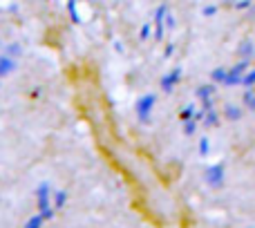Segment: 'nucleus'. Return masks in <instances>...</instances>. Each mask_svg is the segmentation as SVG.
Here are the masks:
<instances>
[{"instance_id":"f257e3e1","label":"nucleus","mask_w":255,"mask_h":228,"mask_svg":"<svg viewBox=\"0 0 255 228\" xmlns=\"http://www.w3.org/2000/svg\"><path fill=\"white\" fill-rule=\"evenodd\" d=\"M154 103H157V97H154V94H143V97L136 101L134 110H136V116H139L141 123H150V112H152Z\"/></svg>"},{"instance_id":"1a4fd4ad","label":"nucleus","mask_w":255,"mask_h":228,"mask_svg":"<svg viewBox=\"0 0 255 228\" xmlns=\"http://www.w3.org/2000/svg\"><path fill=\"white\" fill-rule=\"evenodd\" d=\"M213 94H215V85H199L197 88V99H202V101L213 99Z\"/></svg>"},{"instance_id":"9d476101","label":"nucleus","mask_w":255,"mask_h":228,"mask_svg":"<svg viewBox=\"0 0 255 228\" xmlns=\"http://www.w3.org/2000/svg\"><path fill=\"white\" fill-rule=\"evenodd\" d=\"M242 101H244V106H247L249 110L255 112V92L253 90H247V92L242 94Z\"/></svg>"},{"instance_id":"ddd939ff","label":"nucleus","mask_w":255,"mask_h":228,"mask_svg":"<svg viewBox=\"0 0 255 228\" xmlns=\"http://www.w3.org/2000/svg\"><path fill=\"white\" fill-rule=\"evenodd\" d=\"M179 116L184 118V121H193V116H195V106H193V103H188V106L181 110Z\"/></svg>"},{"instance_id":"b1692460","label":"nucleus","mask_w":255,"mask_h":228,"mask_svg":"<svg viewBox=\"0 0 255 228\" xmlns=\"http://www.w3.org/2000/svg\"><path fill=\"white\" fill-rule=\"evenodd\" d=\"M235 7H238V9H247V7H251V0H238V2H235Z\"/></svg>"},{"instance_id":"412c9836","label":"nucleus","mask_w":255,"mask_h":228,"mask_svg":"<svg viewBox=\"0 0 255 228\" xmlns=\"http://www.w3.org/2000/svg\"><path fill=\"white\" fill-rule=\"evenodd\" d=\"M148 36H150V22H145V25L141 27V36H139V38H141V40H145Z\"/></svg>"},{"instance_id":"2eb2a0df","label":"nucleus","mask_w":255,"mask_h":228,"mask_svg":"<svg viewBox=\"0 0 255 228\" xmlns=\"http://www.w3.org/2000/svg\"><path fill=\"white\" fill-rule=\"evenodd\" d=\"M208 150H211V141H208L206 136H204V139L199 141V154H202V157H206Z\"/></svg>"},{"instance_id":"39448f33","label":"nucleus","mask_w":255,"mask_h":228,"mask_svg":"<svg viewBox=\"0 0 255 228\" xmlns=\"http://www.w3.org/2000/svg\"><path fill=\"white\" fill-rule=\"evenodd\" d=\"M166 4H159L157 11H154V38L157 40H163V16H166Z\"/></svg>"},{"instance_id":"6e6552de","label":"nucleus","mask_w":255,"mask_h":228,"mask_svg":"<svg viewBox=\"0 0 255 228\" xmlns=\"http://www.w3.org/2000/svg\"><path fill=\"white\" fill-rule=\"evenodd\" d=\"M224 116L229 118V121H240V118H242V108H238V106H226V108H224Z\"/></svg>"},{"instance_id":"4be33fe9","label":"nucleus","mask_w":255,"mask_h":228,"mask_svg":"<svg viewBox=\"0 0 255 228\" xmlns=\"http://www.w3.org/2000/svg\"><path fill=\"white\" fill-rule=\"evenodd\" d=\"M217 11V7H215V4H208V7H204L202 9V13H204V16H213V13H215Z\"/></svg>"},{"instance_id":"20e7f679","label":"nucleus","mask_w":255,"mask_h":228,"mask_svg":"<svg viewBox=\"0 0 255 228\" xmlns=\"http://www.w3.org/2000/svg\"><path fill=\"white\" fill-rule=\"evenodd\" d=\"M181 72H184L181 67H175V70H172L170 74H166V76L161 79V90H163L166 94H170V92H172V88L177 85V81L181 79Z\"/></svg>"},{"instance_id":"f8f14e48","label":"nucleus","mask_w":255,"mask_h":228,"mask_svg":"<svg viewBox=\"0 0 255 228\" xmlns=\"http://www.w3.org/2000/svg\"><path fill=\"white\" fill-rule=\"evenodd\" d=\"M240 85H244V88H253V85H255V67H253V70H249L247 74L242 76Z\"/></svg>"},{"instance_id":"dca6fc26","label":"nucleus","mask_w":255,"mask_h":228,"mask_svg":"<svg viewBox=\"0 0 255 228\" xmlns=\"http://www.w3.org/2000/svg\"><path fill=\"white\" fill-rule=\"evenodd\" d=\"M40 224H43V220H40V215H34V217H29V220H27L25 228H40Z\"/></svg>"},{"instance_id":"423d86ee","label":"nucleus","mask_w":255,"mask_h":228,"mask_svg":"<svg viewBox=\"0 0 255 228\" xmlns=\"http://www.w3.org/2000/svg\"><path fill=\"white\" fill-rule=\"evenodd\" d=\"M253 52H255V45H253V40L251 38H244L242 43H240V47H238V54L242 56V61H251L253 58Z\"/></svg>"},{"instance_id":"393cba45","label":"nucleus","mask_w":255,"mask_h":228,"mask_svg":"<svg viewBox=\"0 0 255 228\" xmlns=\"http://www.w3.org/2000/svg\"><path fill=\"white\" fill-rule=\"evenodd\" d=\"M253 58H255V52H253Z\"/></svg>"},{"instance_id":"7ed1b4c3","label":"nucleus","mask_w":255,"mask_h":228,"mask_svg":"<svg viewBox=\"0 0 255 228\" xmlns=\"http://www.w3.org/2000/svg\"><path fill=\"white\" fill-rule=\"evenodd\" d=\"M247 67H249V63H247V61L235 63V65L231 67L229 72H226V81H224V85H238L240 81H242V76L247 74Z\"/></svg>"},{"instance_id":"6ab92c4d","label":"nucleus","mask_w":255,"mask_h":228,"mask_svg":"<svg viewBox=\"0 0 255 228\" xmlns=\"http://www.w3.org/2000/svg\"><path fill=\"white\" fill-rule=\"evenodd\" d=\"M163 27H168V29L175 27V16H172L170 11H166V16H163Z\"/></svg>"},{"instance_id":"f03ea898","label":"nucleus","mask_w":255,"mask_h":228,"mask_svg":"<svg viewBox=\"0 0 255 228\" xmlns=\"http://www.w3.org/2000/svg\"><path fill=\"white\" fill-rule=\"evenodd\" d=\"M224 166L222 163H215V166H208L206 170H204V179H206V184L211 186V188H222L224 186Z\"/></svg>"},{"instance_id":"5701e85b","label":"nucleus","mask_w":255,"mask_h":228,"mask_svg":"<svg viewBox=\"0 0 255 228\" xmlns=\"http://www.w3.org/2000/svg\"><path fill=\"white\" fill-rule=\"evenodd\" d=\"M172 52H175V45H172V43H168V45H166V49H163V56H166V58H170V56H172Z\"/></svg>"},{"instance_id":"a211bd4d","label":"nucleus","mask_w":255,"mask_h":228,"mask_svg":"<svg viewBox=\"0 0 255 228\" xmlns=\"http://www.w3.org/2000/svg\"><path fill=\"white\" fill-rule=\"evenodd\" d=\"M195 127H197V123L195 121H184V134H195Z\"/></svg>"},{"instance_id":"9b49d317","label":"nucleus","mask_w":255,"mask_h":228,"mask_svg":"<svg viewBox=\"0 0 255 228\" xmlns=\"http://www.w3.org/2000/svg\"><path fill=\"white\" fill-rule=\"evenodd\" d=\"M204 123H206L208 127H215L217 123H220V116H217V112H215V110L204 112Z\"/></svg>"},{"instance_id":"aec40b11","label":"nucleus","mask_w":255,"mask_h":228,"mask_svg":"<svg viewBox=\"0 0 255 228\" xmlns=\"http://www.w3.org/2000/svg\"><path fill=\"white\" fill-rule=\"evenodd\" d=\"M67 7H70V13H72V20L74 22H79L81 18H79V13H76V0H70V4H67Z\"/></svg>"},{"instance_id":"4468645a","label":"nucleus","mask_w":255,"mask_h":228,"mask_svg":"<svg viewBox=\"0 0 255 228\" xmlns=\"http://www.w3.org/2000/svg\"><path fill=\"white\" fill-rule=\"evenodd\" d=\"M226 72H229V70H224V67L213 70V81H215V83H224V81H226Z\"/></svg>"},{"instance_id":"f3484780","label":"nucleus","mask_w":255,"mask_h":228,"mask_svg":"<svg viewBox=\"0 0 255 228\" xmlns=\"http://www.w3.org/2000/svg\"><path fill=\"white\" fill-rule=\"evenodd\" d=\"M54 202H56V206H58V208H61V206H63V204H65V202H67V193H65V190H58V193H56V195H54Z\"/></svg>"},{"instance_id":"0eeeda50","label":"nucleus","mask_w":255,"mask_h":228,"mask_svg":"<svg viewBox=\"0 0 255 228\" xmlns=\"http://www.w3.org/2000/svg\"><path fill=\"white\" fill-rule=\"evenodd\" d=\"M38 208L40 211L49 208V186L47 184H40V188H38Z\"/></svg>"}]
</instances>
